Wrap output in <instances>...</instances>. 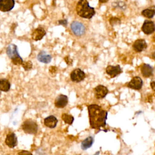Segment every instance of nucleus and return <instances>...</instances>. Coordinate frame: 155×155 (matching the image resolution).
Returning <instances> with one entry per match:
<instances>
[{
  "label": "nucleus",
  "mask_w": 155,
  "mask_h": 155,
  "mask_svg": "<svg viewBox=\"0 0 155 155\" xmlns=\"http://www.w3.org/2000/svg\"><path fill=\"white\" fill-rule=\"evenodd\" d=\"M143 85L142 79L139 76H135L131 79V80L127 84V87L130 88L139 90L142 88Z\"/></svg>",
  "instance_id": "nucleus-8"
},
{
  "label": "nucleus",
  "mask_w": 155,
  "mask_h": 155,
  "mask_svg": "<svg viewBox=\"0 0 155 155\" xmlns=\"http://www.w3.org/2000/svg\"><path fill=\"white\" fill-rule=\"evenodd\" d=\"M70 28L74 35L82 36L85 32V27L84 24L79 21H73L70 24Z\"/></svg>",
  "instance_id": "nucleus-5"
},
{
  "label": "nucleus",
  "mask_w": 155,
  "mask_h": 155,
  "mask_svg": "<svg viewBox=\"0 0 155 155\" xmlns=\"http://www.w3.org/2000/svg\"><path fill=\"white\" fill-rule=\"evenodd\" d=\"M58 23H59V24H60V25H63V26L66 27L67 25V19L59 20V21H58Z\"/></svg>",
  "instance_id": "nucleus-28"
},
{
  "label": "nucleus",
  "mask_w": 155,
  "mask_h": 155,
  "mask_svg": "<svg viewBox=\"0 0 155 155\" xmlns=\"http://www.w3.org/2000/svg\"><path fill=\"white\" fill-rule=\"evenodd\" d=\"M22 130L27 134H36L38 130V124L35 120L31 119H27L25 120L22 124Z\"/></svg>",
  "instance_id": "nucleus-4"
},
{
  "label": "nucleus",
  "mask_w": 155,
  "mask_h": 155,
  "mask_svg": "<svg viewBox=\"0 0 155 155\" xmlns=\"http://www.w3.org/2000/svg\"><path fill=\"white\" fill-rule=\"evenodd\" d=\"M77 14L81 18L91 19L95 15L94 8L90 6L87 0H79L76 7Z\"/></svg>",
  "instance_id": "nucleus-2"
},
{
  "label": "nucleus",
  "mask_w": 155,
  "mask_h": 155,
  "mask_svg": "<svg viewBox=\"0 0 155 155\" xmlns=\"http://www.w3.org/2000/svg\"><path fill=\"white\" fill-rule=\"evenodd\" d=\"M94 142V139L91 136H89L85 139L81 143V148L83 150H85L91 147Z\"/></svg>",
  "instance_id": "nucleus-19"
},
{
  "label": "nucleus",
  "mask_w": 155,
  "mask_h": 155,
  "mask_svg": "<svg viewBox=\"0 0 155 155\" xmlns=\"http://www.w3.org/2000/svg\"><path fill=\"white\" fill-rule=\"evenodd\" d=\"M147 44L145 39H139L134 41L133 44V48L136 52H142L143 50L147 48Z\"/></svg>",
  "instance_id": "nucleus-13"
},
{
  "label": "nucleus",
  "mask_w": 155,
  "mask_h": 155,
  "mask_svg": "<svg viewBox=\"0 0 155 155\" xmlns=\"http://www.w3.org/2000/svg\"><path fill=\"white\" fill-rule=\"evenodd\" d=\"M49 71L53 74H54L57 71V68L56 67H50L49 68Z\"/></svg>",
  "instance_id": "nucleus-29"
},
{
  "label": "nucleus",
  "mask_w": 155,
  "mask_h": 155,
  "mask_svg": "<svg viewBox=\"0 0 155 155\" xmlns=\"http://www.w3.org/2000/svg\"><path fill=\"white\" fill-rule=\"evenodd\" d=\"M10 88V83L6 79H0V91H8Z\"/></svg>",
  "instance_id": "nucleus-20"
},
{
  "label": "nucleus",
  "mask_w": 155,
  "mask_h": 155,
  "mask_svg": "<svg viewBox=\"0 0 155 155\" xmlns=\"http://www.w3.org/2000/svg\"><path fill=\"white\" fill-rule=\"evenodd\" d=\"M99 1L101 3H106L108 1V0H99Z\"/></svg>",
  "instance_id": "nucleus-31"
},
{
  "label": "nucleus",
  "mask_w": 155,
  "mask_h": 155,
  "mask_svg": "<svg viewBox=\"0 0 155 155\" xmlns=\"http://www.w3.org/2000/svg\"><path fill=\"white\" fill-rule=\"evenodd\" d=\"M0 95H1V92H0Z\"/></svg>",
  "instance_id": "nucleus-32"
},
{
  "label": "nucleus",
  "mask_w": 155,
  "mask_h": 155,
  "mask_svg": "<svg viewBox=\"0 0 155 155\" xmlns=\"http://www.w3.org/2000/svg\"><path fill=\"white\" fill-rule=\"evenodd\" d=\"M105 71L107 74L110 76V78H115L116 76L120 74L122 72V70L119 65H117L115 66L109 65L107 67Z\"/></svg>",
  "instance_id": "nucleus-9"
},
{
  "label": "nucleus",
  "mask_w": 155,
  "mask_h": 155,
  "mask_svg": "<svg viewBox=\"0 0 155 155\" xmlns=\"http://www.w3.org/2000/svg\"><path fill=\"white\" fill-rule=\"evenodd\" d=\"M44 123L46 127L50 128H53L56 127L58 124V119L55 116L51 115L44 119Z\"/></svg>",
  "instance_id": "nucleus-16"
},
{
  "label": "nucleus",
  "mask_w": 155,
  "mask_h": 155,
  "mask_svg": "<svg viewBox=\"0 0 155 155\" xmlns=\"http://www.w3.org/2000/svg\"><path fill=\"white\" fill-rule=\"evenodd\" d=\"M68 97L64 94H59L58 96L54 101V105L57 108H64L68 104Z\"/></svg>",
  "instance_id": "nucleus-12"
},
{
  "label": "nucleus",
  "mask_w": 155,
  "mask_h": 155,
  "mask_svg": "<svg viewBox=\"0 0 155 155\" xmlns=\"http://www.w3.org/2000/svg\"><path fill=\"white\" fill-rule=\"evenodd\" d=\"M61 117L64 122L68 125H71L74 121V117L72 115L68 114L67 113H63Z\"/></svg>",
  "instance_id": "nucleus-21"
},
{
  "label": "nucleus",
  "mask_w": 155,
  "mask_h": 155,
  "mask_svg": "<svg viewBox=\"0 0 155 155\" xmlns=\"http://www.w3.org/2000/svg\"><path fill=\"white\" fill-rule=\"evenodd\" d=\"M18 155H33L32 153L28 151L22 150L18 153Z\"/></svg>",
  "instance_id": "nucleus-26"
},
{
  "label": "nucleus",
  "mask_w": 155,
  "mask_h": 155,
  "mask_svg": "<svg viewBox=\"0 0 155 155\" xmlns=\"http://www.w3.org/2000/svg\"><path fill=\"white\" fill-rule=\"evenodd\" d=\"M150 85H151V88L153 89V90H155V82L154 81H152L150 84Z\"/></svg>",
  "instance_id": "nucleus-30"
},
{
  "label": "nucleus",
  "mask_w": 155,
  "mask_h": 155,
  "mask_svg": "<svg viewBox=\"0 0 155 155\" xmlns=\"http://www.w3.org/2000/svg\"><path fill=\"white\" fill-rule=\"evenodd\" d=\"M90 125L91 128L100 130L106 125L107 111L97 104H91L88 106Z\"/></svg>",
  "instance_id": "nucleus-1"
},
{
  "label": "nucleus",
  "mask_w": 155,
  "mask_h": 155,
  "mask_svg": "<svg viewBox=\"0 0 155 155\" xmlns=\"http://www.w3.org/2000/svg\"><path fill=\"white\" fill-rule=\"evenodd\" d=\"M64 60H65V62L67 63V64H68V65H71V64H73V60L71 59H70V58L68 56L64 58Z\"/></svg>",
  "instance_id": "nucleus-27"
},
{
  "label": "nucleus",
  "mask_w": 155,
  "mask_h": 155,
  "mask_svg": "<svg viewBox=\"0 0 155 155\" xmlns=\"http://www.w3.org/2000/svg\"><path fill=\"white\" fill-rule=\"evenodd\" d=\"M95 97L97 99L104 98L108 93V90L107 87L103 85H98L94 89Z\"/></svg>",
  "instance_id": "nucleus-7"
},
{
  "label": "nucleus",
  "mask_w": 155,
  "mask_h": 155,
  "mask_svg": "<svg viewBox=\"0 0 155 155\" xmlns=\"http://www.w3.org/2000/svg\"><path fill=\"white\" fill-rule=\"evenodd\" d=\"M112 5L114 8H119L122 10H125L126 8V5L125 4L122 2V1H117V2H114L112 4Z\"/></svg>",
  "instance_id": "nucleus-23"
},
{
  "label": "nucleus",
  "mask_w": 155,
  "mask_h": 155,
  "mask_svg": "<svg viewBox=\"0 0 155 155\" xmlns=\"http://www.w3.org/2000/svg\"><path fill=\"white\" fill-rule=\"evenodd\" d=\"M21 65L25 71H29L32 68V67H33V64L30 61H27L24 62L23 61Z\"/></svg>",
  "instance_id": "nucleus-24"
},
{
  "label": "nucleus",
  "mask_w": 155,
  "mask_h": 155,
  "mask_svg": "<svg viewBox=\"0 0 155 155\" xmlns=\"http://www.w3.org/2000/svg\"><path fill=\"white\" fill-rule=\"evenodd\" d=\"M110 23L111 25H117V24H119L120 23V21L119 18H116V17H112L110 19Z\"/></svg>",
  "instance_id": "nucleus-25"
},
{
  "label": "nucleus",
  "mask_w": 155,
  "mask_h": 155,
  "mask_svg": "<svg viewBox=\"0 0 155 155\" xmlns=\"http://www.w3.org/2000/svg\"><path fill=\"white\" fill-rule=\"evenodd\" d=\"M85 78V73L80 68H76L70 73V79L73 82H80Z\"/></svg>",
  "instance_id": "nucleus-6"
},
{
  "label": "nucleus",
  "mask_w": 155,
  "mask_h": 155,
  "mask_svg": "<svg viewBox=\"0 0 155 155\" xmlns=\"http://www.w3.org/2000/svg\"><path fill=\"white\" fill-rule=\"evenodd\" d=\"M5 144L11 148L15 147L18 143V139L15 133H11L7 135L5 140Z\"/></svg>",
  "instance_id": "nucleus-14"
},
{
  "label": "nucleus",
  "mask_w": 155,
  "mask_h": 155,
  "mask_svg": "<svg viewBox=\"0 0 155 155\" xmlns=\"http://www.w3.org/2000/svg\"><path fill=\"white\" fill-rule=\"evenodd\" d=\"M142 31L146 35H150L154 31V22L150 20H145L142 26Z\"/></svg>",
  "instance_id": "nucleus-11"
},
{
  "label": "nucleus",
  "mask_w": 155,
  "mask_h": 155,
  "mask_svg": "<svg viewBox=\"0 0 155 155\" xmlns=\"http://www.w3.org/2000/svg\"><path fill=\"white\" fill-rule=\"evenodd\" d=\"M6 53L13 64L19 65L22 64L23 60L20 56L18 51V47L15 44H11L8 45L6 50Z\"/></svg>",
  "instance_id": "nucleus-3"
},
{
  "label": "nucleus",
  "mask_w": 155,
  "mask_h": 155,
  "mask_svg": "<svg viewBox=\"0 0 155 155\" xmlns=\"http://www.w3.org/2000/svg\"><path fill=\"white\" fill-rule=\"evenodd\" d=\"M45 35L46 31L42 27H38L31 33V38L36 41H39L42 39Z\"/></svg>",
  "instance_id": "nucleus-15"
},
{
  "label": "nucleus",
  "mask_w": 155,
  "mask_h": 155,
  "mask_svg": "<svg viewBox=\"0 0 155 155\" xmlns=\"http://www.w3.org/2000/svg\"><path fill=\"white\" fill-rule=\"evenodd\" d=\"M141 13L144 17H146L147 18H152L155 14V11L154 9L147 8L142 10Z\"/></svg>",
  "instance_id": "nucleus-22"
},
{
  "label": "nucleus",
  "mask_w": 155,
  "mask_h": 155,
  "mask_svg": "<svg viewBox=\"0 0 155 155\" xmlns=\"http://www.w3.org/2000/svg\"><path fill=\"white\" fill-rule=\"evenodd\" d=\"M37 59L42 63L48 64L51 61V56L47 54L45 51H41L37 56Z\"/></svg>",
  "instance_id": "nucleus-18"
},
{
  "label": "nucleus",
  "mask_w": 155,
  "mask_h": 155,
  "mask_svg": "<svg viewBox=\"0 0 155 155\" xmlns=\"http://www.w3.org/2000/svg\"><path fill=\"white\" fill-rule=\"evenodd\" d=\"M15 6L14 0H0V11L2 12H9Z\"/></svg>",
  "instance_id": "nucleus-10"
},
{
  "label": "nucleus",
  "mask_w": 155,
  "mask_h": 155,
  "mask_svg": "<svg viewBox=\"0 0 155 155\" xmlns=\"http://www.w3.org/2000/svg\"><path fill=\"white\" fill-rule=\"evenodd\" d=\"M141 73L143 77L145 78H149L153 75V67L148 64H143L141 66Z\"/></svg>",
  "instance_id": "nucleus-17"
}]
</instances>
